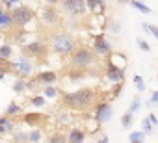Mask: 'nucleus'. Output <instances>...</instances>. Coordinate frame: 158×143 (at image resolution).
Returning <instances> with one entry per match:
<instances>
[{"mask_svg": "<svg viewBox=\"0 0 158 143\" xmlns=\"http://www.w3.org/2000/svg\"><path fill=\"white\" fill-rule=\"evenodd\" d=\"M95 99H97V95H95L93 89L82 88V89H76L73 93H65L61 97V104L67 110H78V112H80V110L91 108L95 104Z\"/></svg>", "mask_w": 158, "mask_h": 143, "instance_id": "obj_1", "label": "nucleus"}, {"mask_svg": "<svg viewBox=\"0 0 158 143\" xmlns=\"http://www.w3.org/2000/svg\"><path fill=\"white\" fill-rule=\"evenodd\" d=\"M69 58H71L69 65L73 69H84V71L97 65V61H99V54L93 48H88V47H76V50Z\"/></svg>", "mask_w": 158, "mask_h": 143, "instance_id": "obj_2", "label": "nucleus"}, {"mask_svg": "<svg viewBox=\"0 0 158 143\" xmlns=\"http://www.w3.org/2000/svg\"><path fill=\"white\" fill-rule=\"evenodd\" d=\"M50 48L60 56H71L76 50V39L67 32H58L50 39Z\"/></svg>", "mask_w": 158, "mask_h": 143, "instance_id": "obj_3", "label": "nucleus"}, {"mask_svg": "<svg viewBox=\"0 0 158 143\" xmlns=\"http://www.w3.org/2000/svg\"><path fill=\"white\" fill-rule=\"evenodd\" d=\"M61 10L69 15V17H84L86 11H88V4H86V0H61L60 2Z\"/></svg>", "mask_w": 158, "mask_h": 143, "instance_id": "obj_4", "label": "nucleus"}, {"mask_svg": "<svg viewBox=\"0 0 158 143\" xmlns=\"http://www.w3.org/2000/svg\"><path fill=\"white\" fill-rule=\"evenodd\" d=\"M11 15H13V21H15V26L17 28H24L34 19V11L28 6H17V8H13L11 10Z\"/></svg>", "mask_w": 158, "mask_h": 143, "instance_id": "obj_5", "label": "nucleus"}, {"mask_svg": "<svg viewBox=\"0 0 158 143\" xmlns=\"http://www.w3.org/2000/svg\"><path fill=\"white\" fill-rule=\"evenodd\" d=\"M104 75H106V80L112 82L114 86L115 84H123V80H125V67H121V65H117V63H114L110 59L108 65H106Z\"/></svg>", "mask_w": 158, "mask_h": 143, "instance_id": "obj_6", "label": "nucleus"}, {"mask_svg": "<svg viewBox=\"0 0 158 143\" xmlns=\"http://www.w3.org/2000/svg\"><path fill=\"white\" fill-rule=\"evenodd\" d=\"M112 115H114V108H112L110 102L102 100V102H99V104L95 106V121H97L99 125L108 123V121L112 119Z\"/></svg>", "mask_w": 158, "mask_h": 143, "instance_id": "obj_7", "label": "nucleus"}, {"mask_svg": "<svg viewBox=\"0 0 158 143\" xmlns=\"http://www.w3.org/2000/svg\"><path fill=\"white\" fill-rule=\"evenodd\" d=\"M23 52L28 54V56H32V58L43 59V58L47 56V52H48V47H47L45 43H41V41H34V43L23 45Z\"/></svg>", "mask_w": 158, "mask_h": 143, "instance_id": "obj_8", "label": "nucleus"}, {"mask_svg": "<svg viewBox=\"0 0 158 143\" xmlns=\"http://www.w3.org/2000/svg\"><path fill=\"white\" fill-rule=\"evenodd\" d=\"M11 67L15 71V75L21 76V78H28L32 75V71H34V65H32V61L28 58H19L17 61L11 63Z\"/></svg>", "mask_w": 158, "mask_h": 143, "instance_id": "obj_9", "label": "nucleus"}, {"mask_svg": "<svg viewBox=\"0 0 158 143\" xmlns=\"http://www.w3.org/2000/svg\"><path fill=\"white\" fill-rule=\"evenodd\" d=\"M93 50L99 56H110L112 54V45H110V41L102 34H99V35L93 37Z\"/></svg>", "mask_w": 158, "mask_h": 143, "instance_id": "obj_10", "label": "nucleus"}, {"mask_svg": "<svg viewBox=\"0 0 158 143\" xmlns=\"http://www.w3.org/2000/svg\"><path fill=\"white\" fill-rule=\"evenodd\" d=\"M41 21H43L47 26H54V24H58V22H60V15H58L56 8L47 4V8L41 11Z\"/></svg>", "mask_w": 158, "mask_h": 143, "instance_id": "obj_11", "label": "nucleus"}, {"mask_svg": "<svg viewBox=\"0 0 158 143\" xmlns=\"http://www.w3.org/2000/svg\"><path fill=\"white\" fill-rule=\"evenodd\" d=\"M13 28H15V21L11 11L0 8V32H11Z\"/></svg>", "mask_w": 158, "mask_h": 143, "instance_id": "obj_12", "label": "nucleus"}, {"mask_svg": "<svg viewBox=\"0 0 158 143\" xmlns=\"http://www.w3.org/2000/svg\"><path fill=\"white\" fill-rule=\"evenodd\" d=\"M88 4V11L93 15H102L106 11V2L104 0H86Z\"/></svg>", "mask_w": 158, "mask_h": 143, "instance_id": "obj_13", "label": "nucleus"}, {"mask_svg": "<svg viewBox=\"0 0 158 143\" xmlns=\"http://www.w3.org/2000/svg\"><path fill=\"white\" fill-rule=\"evenodd\" d=\"M67 141H71V143H82V141H86V132L82 128H71L69 134H67Z\"/></svg>", "mask_w": 158, "mask_h": 143, "instance_id": "obj_14", "label": "nucleus"}, {"mask_svg": "<svg viewBox=\"0 0 158 143\" xmlns=\"http://www.w3.org/2000/svg\"><path fill=\"white\" fill-rule=\"evenodd\" d=\"M35 80H37L39 84L48 86V84H54V82L58 80V75L54 73V71H45V73H39V75L35 76Z\"/></svg>", "mask_w": 158, "mask_h": 143, "instance_id": "obj_15", "label": "nucleus"}, {"mask_svg": "<svg viewBox=\"0 0 158 143\" xmlns=\"http://www.w3.org/2000/svg\"><path fill=\"white\" fill-rule=\"evenodd\" d=\"M43 121H45V115L41 113H24V123L28 125H39Z\"/></svg>", "mask_w": 158, "mask_h": 143, "instance_id": "obj_16", "label": "nucleus"}, {"mask_svg": "<svg viewBox=\"0 0 158 143\" xmlns=\"http://www.w3.org/2000/svg\"><path fill=\"white\" fill-rule=\"evenodd\" d=\"M19 113H23V108H21L17 102H10L8 108H6V115L13 117V115H19Z\"/></svg>", "mask_w": 158, "mask_h": 143, "instance_id": "obj_17", "label": "nucleus"}, {"mask_svg": "<svg viewBox=\"0 0 158 143\" xmlns=\"http://www.w3.org/2000/svg\"><path fill=\"white\" fill-rule=\"evenodd\" d=\"M132 117H134V113L127 110V112L121 115V126H123V128H130V126H132V121H134Z\"/></svg>", "mask_w": 158, "mask_h": 143, "instance_id": "obj_18", "label": "nucleus"}, {"mask_svg": "<svg viewBox=\"0 0 158 143\" xmlns=\"http://www.w3.org/2000/svg\"><path fill=\"white\" fill-rule=\"evenodd\" d=\"M130 6H132L134 10L141 11V13H151V8H149L147 4H143L141 0H130Z\"/></svg>", "mask_w": 158, "mask_h": 143, "instance_id": "obj_19", "label": "nucleus"}, {"mask_svg": "<svg viewBox=\"0 0 158 143\" xmlns=\"http://www.w3.org/2000/svg\"><path fill=\"white\" fill-rule=\"evenodd\" d=\"M43 95H45L47 99H56V97L60 95V89H58V88H54L52 84H48V86L43 89Z\"/></svg>", "mask_w": 158, "mask_h": 143, "instance_id": "obj_20", "label": "nucleus"}, {"mask_svg": "<svg viewBox=\"0 0 158 143\" xmlns=\"http://www.w3.org/2000/svg\"><path fill=\"white\" fill-rule=\"evenodd\" d=\"M11 54H13V48L10 47V43L0 45V58H2V59H10Z\"/></svg>", "mask_w": 158, "mask_h": 143, "instance_id": "obj_21", "label": "nucleus"}, {"mask_svg": "<svg viewBox=\"0 0 158 143\" xmlns=\"http://www.w3.org/2000/svg\"><path fill=\"white\" fill-rule=\"evenodd\" d=\"M30 104H32L34 108H43V106L47 104V97H45V95H35V97H32Z\"/></svg>", "mask_w": 158, "mask_h": 143, "instance_id": "obj_22", "label": "nucleus"}, {"mask_svg": "<svg viewBox=\"0 0 158 143\" xmlns=\"http://www.w3.org/2000/svg\"><path fill=\"white\" fill-rule=\"evenodd\" d=\"M141 128H143L145 134H154V128H156V126L152 125V121H151L149 117H145V119L141 121Z\"/></svg>", "mask_w": 158, "mask_h": 143, "instance_id": "obj_23", "label": "nucleus"}, {"mask_svg": "<svg viewBox=\"0 0 158 143\" xmlns=\"http://www.w3.org/2000/svg\"><path fill=\"white\" fill-rule=\"evenodd\" d=\"M145 132L141 130V132H132L130 136H128V141H132V143H143L145 141Z\"/></svg>", "mask_w": 158, "mask_h": 143, "instance_id": "obj_24", "label": "nucleus"}, {"mask_svg": "<svg viewBox=\"0 0 158 143\" xmlns=\"http://www.w3.org/2000/svg\"><path fill=\"white\" fill-rule=\"evenodd\" d=\"M13 141H17V143H26V141H30V132H15V134H13Z\"/></svg>", "mask_w": 158, "mask_h": 143, "instance_id": "obj_25", "label": "nucleus"}, {"mask_svg": "<svg viewBox=\"0 0 158 143\" xmlns=\"http://www.w3.org/2000/svg\"><path fill=\"white\" fill-rule=\"evenodd\" d=\"M13 89L17 91V93H23V91H26V78H17L15 80V84H13Z\"/></svg>", "mask_w": 158, "mask_h": 143, "instance_id": "obj_26", "label": "nucleus"}, {"mask_svg": "<svg viewBox=\"0 0 158 143\" xmlns=\"http://www.w3.org/2000/svg\"><path fill=\"white\" fill-rule=\"evenodd\" d=\"M0 125H2L8 132H11V130L15 128V121H11L10 117H0Z\"/></svg>", "mask_w": 158, "mask_h": 143, "instance_id": "obj_27", "label": "nucleus"}, {"mask_svg": "<svg viewBox=\"0 0 158 143\" xmlns=\"http://www.w3.org/2000/svg\"><path fill=\"white\" fill-rule=\"evenodd\" d=\"M134 84H136V88H138V91H139V93H143V91H145V80H143L139 75H134Z\"/></svg>", "mask_w": 158, "mask_h": 143, "instance_id": "obj_28", "label": "nucleus"}, {"mask_svg": "<svg viewBox=\"0 0 158 143\" xmlns=\"http://www.w3.org/2000/svg\"><path fill=\"white\" fill-rule=\"evenodd\" d=\"M121 28H123V26H121V22H119V21H110V24H108V30H110L112 34H119V32H121Z\"/></svg>", "mask_w": 158, "mask_h": 143, "instance_id": "obj_29", "label": "nucleus"}, {"mask_svg": "<svg viewBox=\"0 0 158 143\" xmlns=\"http://www.w3.org/2000/svg\"><path fill=\"white\" fill-rule=\"evenodd\" d=\"M30 141H32V143L43 141V132H41V130H32V132H30Z\"/></svg>", "mask_w": 158, "mask_h": 143, "instance_id": "obj_30", "label": "nucleus"}, {"mask_svg": "<svg viewBox=\"0 0 158 143\" xmlns=\"http://www.w3.org/2000/svg\"><path fill=\"white\" fill-rule=\"evenodd\" d=\"M141 108V100H139V97H134V100H132V104H130V108H128V112H132V113H136L138 110Z\"/></svg>", "mask_w": 158, "mask_h": 143, "instance_id": "obj_31", "label": "nucleus"}, {"mask_svg": "<svg viewBox=\"0 0 158 143\" xmlns=\"http://www.w3.org/2000/svg\"><path fill=\"white\" fill-rule=\"evenodd\" d=\"M138 47H139L143 52H151V45H149L145 39H141V37H138Z\"/></svg>", "mask_w": 158, "mask_h": 143, "instance_id": "obj_32", "label": "nucleus"}, {"mask_svg": "<svg viewBox=\"0 0 158 143\" xmlns=\"http://www.w3.org/2000/svg\"><path fill=\"white\" fill-rule=\"evenodd\" d=\"M50 143H63V141H67V136H61V134H54V136H50V139H48Z\"/></svg>", "mask_w": 158, "mask_h": 143, "instance_id": "obj_33", "label": "nucleus"}, {"mask_svg": "<svg viewBox=\"0 0 158 143\" xmlns=\"http://www.w3.org/2000/svg\"><path fill=\"white\" fill-rule=\"evenodd\" d=\"M147 106H149V108H151V106H158V89L151 93V99H149V104H147Z\"/></svg>", "mask_w": 158, "mask_h": 143, "instance_id": "obj_34", "label": "nucleus"}, {"mask_svg": "<svg viewBox=\"0 0 158 143\" xmlns=\"http://www.w3.org/2000/svg\"><path fill=\"white\" fill-rule=\"evenodd\" d=\"M73 119H71V113H61L60 115V123H63V125H67V123H71Z\"/></svg>", "mask_w": 158, "mask_h": 143, "instance_id": "obj_35", "label": "nucleus"}, {"mask_svg": "<svg viewBox=\"0 0 158 143\" xmlns=\"http://www.w3.org/2000/svg\"><path fill=\"white\" fill-rule=\"evenodd\" d=\"M149 34L158 41V26H152V24H149Z\"/></svg>", "mask_w": 158, "mask_h": 143, "instance_id": "obj_36", "label": "nucleus"}, {"mask_svg": "<svg viewBox=\"0 0 158 143\" xmlns=\"http://www.w3.org/2000/svg\"><path fill=\"white\" fill-rule=\"evenodd\" d=\"M121 86H123V84H115V88H114V91H112V97H114V99H117V97L121 95Z\"/></svg>", "mask_w": 158, "mask_h": 143, "instance_id": "obj_37", "label": "nucleus"}, {"mask_svg": "<svg viewBox=\"0 0 158 143\" xmlns=\"http://www.w3.org/2000/svg\"><path fill=\"white\" fill-rule=\"evenodd\" d=\"M8 71H10V63H6L4 67H0V80H2V78L8 75Z\"/></svg>", "mask_w": 158, "mask_h": 143, "instance_id": "obj_38", "label": "nucleus"}, {"mask_svg": "<svg viewBox=\"0 0 158 143\" xmlns=\"http://www.w3.org/2000/svg\"><path fill=\"white\" fill-rule=\"evenodd\" d=\"M147 117H149V119L152 121V125H154V126H158V119H156V115H154V113H149Z\"/></svg>", "mask_w": 158, "mask_h": 143, "instance_id": "obj_39", "label": "nucleus"}, {"mask_svg": "<svg viewBox=\"0 0 158 143\" xmlns=\"http://www.w3.org/2000/svg\"><path fill=\"white\" fill-rule=\"evenodd\" d=\"M61 2V0H45V4H48V6H58Z\"/></svg>", "mask_w": 158, "mask_h": 143, "instance_id": "obj_40", "label": "nucleus"}, {"mask_svg": "<svg viewBox=\"0 0 158 143\" xmlns=\"http://www.w3.org/2000/svg\"><path fill=\"white\" fill-rule=\"evenodd\" d=\"M17 2H19V0H4V4H6L8 8H11V6H13V4H17Z\"/></svg>", "mask_w": 158, "mask_h": 143, "instance_id": "obj_41", "label": "nucleus"}, {"mask_svg": "<svg viewBox=\"0 0 158 143\" xmlns=\"http://www.w3.org/2000/svg\"><path fill=\"white\" fill-rule=\"evenodd\" d=\"M141 28H143V32L149 34V24H147V22H141Z\"/></svg>", "mask_w": 158, "mask_h": 143, "instance_id": "obj_42", "label": "nucleus"}, {"mask_svg": "<svg viewBox=\"0 0 158 143\" xmlns=\"http://www.w3.org/2000/svg\"><path fill=\"white\" fill-rule=\"evenodd\" d=\"M108 141H110V139H108L106 136H102V137H99V143H108Z\"/></svg>", "mask_w": 158, "mask_h": 143, "instance_id": "obj_43", "label": "nucleus"}, {"mask_svg": "<svg viewBox=\"0 0 158 143\" xmlns=\"http://www.w3.org/2000/svg\"><path fill=\"white\" fill-rule=\"evenodd\" d=\"M0 134H8V130H6V128H4L2 125H0Z\"/></svg>", "mask_w": 158, "mask_h": 143, "instance_id": "obj_44", "label": "nucleus"}, {"mask_svg": "<svg viewBox=\"0 0 158 143\" xmlns=\"http://www.w3.org/2000/svg\"><path fill=\"white\" fill-rule=\"evenodd\" d=\"M119 4H127V2H130V0H117Z\"/></svg>", "mask_w": 158, "mask_h": 143, "instance_id": "obj_45", "label": "nucleus"}, {"mask_svg": "<svg viewBox=\"0 0 158 143\" xmlns=\"http://www.w3.org/2000/svg\"><path fill=\"white\" fill-rule=\"evenodd\" d=\"M104 2H108V0H104Z\"/></svg>", "mask_w": 158, "mask_h": 143, "instance_id": "obj_46", "label": "nucleus"}]
</instances>
